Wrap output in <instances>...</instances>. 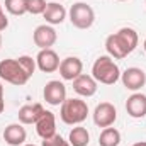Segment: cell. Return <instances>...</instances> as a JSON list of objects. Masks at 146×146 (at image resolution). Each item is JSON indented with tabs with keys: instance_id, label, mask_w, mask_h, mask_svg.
I'll return each mask as SVG.
<instances>
[{
	"instance_id": "1",
	"label": "cell",
	"mask_w": 146,
	"mask_h": 146,
	"mask_svg": "<svg viewBox=\"0 0 146 146\" xmlns=\"http://www.w3.org/2000/svg\"><path fill=\"white\" fill-rule=\"evenodd\" d=\"M36 68V60L27 54L19 58H7L0 61V80H5L15 87H22L34 75Z\"/></svg>"
},
{
	"instance_id": "2",
	"label": "cell",
	"mask_w": 146,
	"mask_h": 146,
	"mask_svg": "<svg viewBox=\"0 0 146 146\" xmlns=\"http://www.w3.org/2000/svg\"><path fill=\"white\" fill-rule=\"evenodd\" d=\"M138 42H139V37L133 27H121L117 33L107 36L106 51L110 58L122 60L138 48Z\"/></svg>"
},
{
	"instance_id": "3",
	"label": "cell",
	"mask_w": 146,
	"mask_h": 146,
	"mask_svg": "<svg viewBox=\"0 0 146 146\" xmlns=\"http://www.w3.org/2000/svg\"><path fill=\"white\" fill-rule=\"evenodd\" d=\"M92 76L97 80V83L114 85L117 80H121V70L114 58H110L109 54H102L92 65Z\"/></svg>"
},
{
	"instance_id": "4",
	"label": "cell",
	"mask_w": 146,
	"mask_h": 146,
	"mask_svg": "<svg viewBox=\"0 0 146 146\" xmlns=\"http://www.w3.org/2000/svg\"><path fill=\"white\" fill-rule=\"evenodd\" d=\"M88 115V106L82 99H66L60 107V117L68 126L82 124Z\"/></svg>"
},
{
	"instance_id": "5",
	"label": "cell",
	"mask_w": 146,
	"mask_h": 146,
	"mask_svg": "<svg viewBox=\"0 0 146 146\" xmlns=\"http://www.w3.org/2000/svg\"><path fill=\"white\" fill-rule=\"evenodd\" d=\"M68 17H70V22L76 29H90L95 22V12L85 2L73 3L70 12H68Z\"/></svg>"
},
{
	"instance_id": "6",
	"label": "cell",
	"mask_w": 146,
	"mask_h": 146,
	"mask_svg": "<svg viewBox=\"0 0 146 146\" xmlns=\"http://www.w3.org/2000/svg\"><path fill=\"white\" fill-rule=\"evenodd\" d=\"M42 97L49 106H61L66 100V87L60 80H51L44 85Z\"/></svg>"
},
{
	"instance_id": "7",
	"label": "cell",
	"mask_w": 146,
	"mask_h": 146,
	"mask_svg": "<svg viewBox=\"0 0 146 146\" xmlns=\"http://www.w3.org/2000/svg\"><path fill=\"white\" fill-rule=\"evenodd\" d=\"M94 122L97 127H110L117 119V110L110 102H100L94 109Z\"/></svg>"
},
{
	"instance_id": "8",
	"label": "cell",
	"mask_w": 146,
	"mask_h": 146,
	"mask_svg": "<svg viewBox=\"0 0 146 146\" xmlns=\"http://www.w3.org/2000/svg\"><path fill=\"white\" fill-rule=\"evenodd\" d=\"M56 39H58V34H56L54 27L49 24L37 26L33 33V41L39 49H51V46H54Z\"/></svg>"
},
{
	"instance_id": "9",
	"label": "cell",
	"mask_w": 146,
	"mask_h": 146,
	"mask_svg": "<svg viewBox=\"0 0 146 146\" xmlns=\"http://www.w3.org/2000/svg\"><path fill=\"white\" fill-rule=\"evenodd\" d=\"M121 82H122V85L127 90L138 92V90H141L146 85V73L141 68H136V66L126 68L124 72L121 73Z\"/></svg>"
},
{
	"instance_id": "10",
	"label": "cell",
	"mask_w": 146,
	"mask_h": 146,
	"mask_svg": "<svg viewBox=\"0 0 146 146\" xmlns=\"http://www.w3.org/2000/svg\"><path fill=\"white\" fill-rule=\"evenodd\" d=\"M60 56L54 49H39L36 56V66L42 73H53L60 68Z\"/></svg>"
},
{
	"instance_id": "11",
	"label": "cell",
	"mask_w": 146,
	"mask_h": 146,
	"mask_svg": "<svg viewBox=\"0 0 146 146\" xmlns=\"http://www.w3.org/2000/svg\"><path fill=\"white\" fill-rule=\"evenodd\" d=\"M58 70H60V75H61L63 80L73 82L76 76L82 75V72H83V63H82V60L76 58V56H68V58L61 60Z\"/></svg>"
},
{
	"instance_id": "12",
	"label": "cell",
	"mask_w": 146,
	"mask_h": 146,
	"mask_svg": "<svg viewBox=\"0 0 146 146\" xmlns=\"http://www.w3.org/2000/svg\"><path fill=\"white\" fill-rule=\"evenodd\" d=\"M34 126H36L37 136L41 139H48L56 134V117L51 110H44Z\"/></svg>"
},
{
	"instance_id": "13",
	"label": "cell",
	"mask_w": 146,
	"mask_h": 146,
	"mask_svg": "<svg viewBox=\"0 0 146 146\" xmlns=\"http://www.w3.org/2000/svg\"><path fill=\"white\" fill-rule=\"evenodd\" d=\"M126 112L133 119H143L146 117V95L141 92H134L126 100Z\"/></svg>"
},
{
	"instance_id": "14",
	"label": "cell",
	"mask_w": 146,
	"mask_h": 146,
	"mask_svg": "<svg viewBox=\"0 0 146 146\" xmlns=\"http://www.w3.org/2000/svg\"><path fill=\"white\" fill-rule=\"evenodd\" d=\"M3 139L9 146H22L27 139V133H26L24 124H21V122L9 124L3 129Z\"/></svg>"
},
{
	"instance_id": "15",
	"label": "cell",
	"mask_w": 146,
	"mask_h": 146,
	"mask_svg": "<svg viewBox=\"0 0 146 146\" xmlns=\"http://www.w3.org/2000/svg\"><path fill=\"white\" fill-rule=\"evenodd\" d=\"M97 80L92 75H85L82 73L80 76H76L73 80V90L80 95V97H92L97 92Z\"/></svg>"
},
{
	"instance_id": "16",
	"label": "cell",
	"mask_w": 146,
	"mask_h": 146,
	"mask_svg": "<svg viewBox=\"0 0 146 146\" xmlns=\"http://www.w3.org/2000/svg\"><path fill=\"white\" fill-rule=\"evenodd\" d=\"M42 17L46 19V24L49 26H58L66 19V9L60 3V2H48Z\"/></svg>"
},
{
	"instance_id": "17",
	"label": "cell",
	"mask_w": 146,
	"mask_h": 146,
	"mask_svg": "<svg viewBox=\"0 0 146 146\" xmlns=\"http://www.w3.org/2000/svg\"><path fill=\"white\" fill-rule=\"evenodd\" d=\"M44 107L41 104H26L19 109V122L24 124V126H31V124H36L37 119L42 115Z\"/></svg>"
},
{
	"instance_id": "18",
	"label": "cell",
	"mask_w": 146,
	"mask_h": 146,
	"mask_svg": "<svg viewBox=\"0 0 146 146\" xmlns=\"http://www.w3.org/2000/svg\"><path fill=\"white\" fill-rule=\"evenodd\" d=\"M90 141V133L83 126H75L68 134V143L72 146H87Z\"/></svg>"
},
{
	"instance_id": "19",
	"label": "cell",
	"mask_w": 146,
	"mask_h": 146,
	"mask_svg": "<svg viewBox=\"0 0 146 146\" xmlns=\"http://www.w3.org/2000/svg\"><path fill=\"white\" fill-rule=\"evenodd\" d=\"M99 145L100 146H119L121 145V133L115 127H104L100 136H99Z\"/></svg>"
},
{
	"instance_id": "20",
	"label": "cell",
	"mask_w": 146,
	"mask_h": 146,
	"mask_svg": "<svg viewBox=\"0 0 146 146\" xmlns=\"http://www.w3.org/2000/svg\"><path fill=\"white\" fill-rule=\"evenodd\" d=\"M5 10L12 15H24L27 12L26 9V0H5L3 3Z\"/></svg>"
},
{
	"instance_id": "21",
	"label": "cell",
	"mask_w": 146,
	"mask_h": 146,
	"mask_svg": "<svg viewBox=\"0 0 146 146\" xmlns=\"http://www.w3.org/2000/svg\"><path fill=\"white\" fill-rule=\"evenodd\" d=\"M48 2L46 0H26V9H27V14H33V15H42L44 9H46Z\"/></svg>"
},
{
	"instance_id": "22",
	"label": "cell",
	"mask_w": 146,
	"mask_h": 146,
	"mask_svg": "<svg viewBox=\"0 0 146 146\" xmlns=\"http://www.w3.org/2000/svg\"><path fill=\"white\" fill-rule=\"evenodd\" d=\"M41 146H72V145L68 141H65L60 134H54V136H51L48 139H42Z\"/></svg>"
},
{
	"instance_id": "23",
	"label": "cell",
	"mask_w": 146,
	"mask_h": 146,
	"mask_svg": "<svg viewBox=\"0 0 146 146\" xmlns=\"http://www.w3.org/2000/svg\"><path fill=\"white\" fill-rule=\"evenodd\" d=\"M7 27H9V19H7L5 12H0V33L5 31Z\"/></svg>"
},
{
	"instance_id": "24",
	"label": "cell",
	"mask_w": 146,
	"mask_h": 146,
	"mask_svg": "<svg viewBox=\"0 0 146 146\" xmlns=\"http://www.w3.org/2000/svg\"><path fill=\"white\" fill-rule=\"evenodd\" d=\"M5 110V100H3V85L0 82V114Z\"/></svg>"
},
{
	"instance_id": "25",
	"label": "cell",
	"mask_w": 146,
	"mask_h": 146,
	"mask_svg": "<svg viewBox=\"0 0 146 146\" xmlns=\"http://www.w3.org/2000/svg\"><path fill=\"white\" fill-rule=\"evenodd\" d=\"M133 146H146V141H138V143H134Z\"/></svg>"
},
{
	"instance_id": "26",
	"label": "cell",
	"mask_w": 146,
	"mask_h": 146,
	"mask_svg": "<svg viewBox=\"0 0 146 146\" xmlns=\"http://www.w3.org/2000/svg\"><path fill=\"white\" fill-rule=\"evenodd\" d=\"M0 12H3V5L2 3H0Z\"/></svg>"
},
{
	"instance_id": "27",
	"label": "cell",
	"mask_w": 146,
	"mask_h": 146,
	"mask_svg": "<svg viewBox=\"0 0 146 146\" xmlns=\"http://www.w3.org/2000/svg\"><path fill=\"white\" fill-rule=\"evenodd\" d=\"M143 48H145V51H146V39H145V42H143Z\"/></svg>"
},
{
	"instance_id": "28",
	"label": "cell",
	"mask_w": 146,
	"mask_h": 146,
	"mask_svg": "<svg viewBox=\"0 0 146 146\" xmlns=\"http://www.w3.org/2000/svg\"><path fill=\"white\" fill-rule=\"evenodd\" d=\"M0 49H2V34H0Z\"/></svg>"
},
{
	"instance_id": "29",
	"label": "cell",
	"mask_w": 146,
	"mask_h": 146,
	"mask_svg": "<svg viewBox=\"0 0 146 146\" xmlns=\"http://www.w3.org/2000/svg\"><path fill=\"white\" fill-rule=\"evenodd\" d=\"M117 2H127V0H117Z\"/></svg>"
},
{
	"instance_id": "30",
	"label": "cell",
	"mask_w": 146,
	"mask_h": 146,
	"mask_svg": "<svg viewBox=\"0 0 146 146\" xmlns=\"http://www.w3.org/2000/svg\"><path fill=\"white\" fill-rule=\"evenodd\" d=\"M53 2H61V0H53Z\"/></svg>"
},
{
	"instance_id": "31",
	"label": "cell",
	"mask_w": 146,
	"mask_h": 146,
	"mask_svg": "<svg viewBox=\"0 0 146 146\" xmlns=\"http://www.w3.org/2000/svg\"><path fill=\"white\" fill-rule=\"evenodd\" d=\"M145 5H146V0H145Z\"/></svg>"
}]
</instances>
